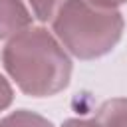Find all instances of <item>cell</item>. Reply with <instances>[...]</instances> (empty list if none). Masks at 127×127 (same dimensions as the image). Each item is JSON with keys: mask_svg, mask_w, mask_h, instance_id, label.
Masks as SVG:
<instances>
[{"mask_svg": "<svg viewBox=\"0 0 127 127\" xmlns=\"http://www.w3.org/2000/svg\"><path fill=\"white\" fill-rule=\"evenodd\" d=\"M12 99H14V91H12V85L8 83V79L0 73V111L8 109L12 105Z\"/></svg>", "mask_w": 127, "mask_h": 127, "instance_id": "52a82bcc", "label": "cell"}, {"mask_svg": "<svg viewBox=\"0 0 127 127\" xmlns=\"http://www.w3.org/2000/svg\"><path fill=\"white\" fill-rule=\"evenodd\" d=\"M99 2H103V4H107V6H121V4H127V0H99Z\"/></svg>", "mask_w": 127, "mask_h": 127, "instance_id": "9c48e42d", "label": "cell"}, {"mask_svg": "<svg viewBox=\"0 0 127 127\" xmlns=\"http://www.w3.org/2000/svg\"><path fill=\"white\" fill-rule=\"evenodd\" d=\"M2 65L20 91L32 97H52L71 77L69 56L46 28H26L12 36L2 50Z\"/></svg>", "mask_w": 127, "mask_h": 127, "instance_id": "6da1fadb", "label": "cell"}, {"mask_svg": "<svg viewBox=\"0 0 127 127\" xmlns=\"http://www.w3.org/2000/svg\"><path fill=\"white\" fill-rule=\"evenodd\" d=\"M0 127H54V123L30 109H16L0 119Z\"/></svg>", "mask_w": 127, "mask_h": 127, "instance_id": "5b68a950", "label": "cell"}, {"mask_svg": "<svg viewBox=\"0 0 127 127\" xmlns=\"http://www.w3.org/2000/svg\"><path fill=\"white\" fill-rule=\"evenodd\" d=\"M123 26V14L99 0H64L52 18L60 44L79 60L109 54L119 44Z\"/></svg>", "mask_w": 127, "mask_h": 127, "instance_id": "7a4b0ae2", "label": "cell"}, {"mask_svg": "<svg viewBox=\"0 0 127 127\" xmlns=\"http://www.w3.org/2000/svg\"><path fill=\"white\" fill-rule=\"evenodd\" d=\"M62 127H93V125L87 119H65L62 123Z\"/></svg>", "mask_w": 127, "mask_h": 127, "instance_id": "ba28073f", "label": "cell"}, {"mask_svg": "<svg viewBox=\"0 0 127 127\" xmlns=\"http://www.w3.org/2000/svg\"><path fill=\"white\" fill-rule=\"evenodd\" d=\"M93 127H127V97H113L99 105L91 119Z\"/></svg>", "mask_w": 127, "mask_h": 127, "instance_id": "277c9868", "label": "cell"}, {"mask_svg": "<svg viewBox=\"0 0 127 127\" xmlns=\"http://www.w3.org/2000/svg\"><path fill=\"white\" fill-rule=\"evenodd\" d=\"M32 14L22 0H0V40L12 38L32 26Z\"/></svg>", "mask_w": 127, "mask_h": 127, "instance_id": "3957f363", "label": "cell"}, {"mask_svg": "<svg viewBox=\"0 0 127 127\" xmlns=\"http://www.w3.org/2000/svg\"><path fill=\"white\" fill-rule=\"evenodd\" d=\"M34 12V18H38L40 22H48L54 18L58 6L62 0H28Z\"/></svg>", "mask_w": 127, "mask_h": 127, "instance_id": "8992f818", "label": "cell"}]
</instances>
